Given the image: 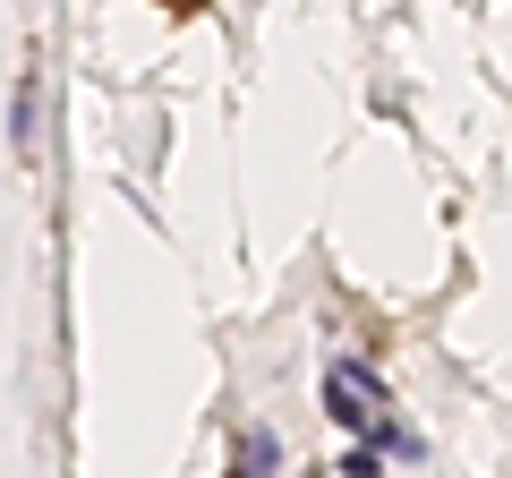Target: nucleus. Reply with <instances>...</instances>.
I'll return each instance as SVG.
<instances>
[{"label":"nucleus","instance_id":"nucleus-3","mask_svg":"<svg viewBox=\"0 0 512 478\" xmlns=\"http://www.w3.org/2000/svg\"><path fill=\"white\" fill-rule=\"evenodd\" d=\"M9 146L35 154V69L18 77V94H9Z\"/></svg>","mask_w":512,"mask_h":478},{"label":"nucleus","instance_id":"nucleus-2","mask_svg":"<svg viewBox=\"0 0 512 478\" xmlns=\"http://www.w3.org/2000/svg\"><path fill=\"white\" fill-rule=\"evenodd\" d=\"M282 470V444L265 436V427H248V436L231 444V478H274Z\"/></svg>","mask_w":512,"mask_h":478},{"label":"nucleus","instance_id":"nucleus-1","mask_svg":"<svg viewBox=\"0 0 512 478\" xmlns=\"http://www.w3.org/2000/svg\"><path fill=\"white\" fill-rule=\"evenodd\" d=\"M325 410H333L359 444H376V453H384V444L410 453V436L393 427V393H384V376L367 368V359H333V368H325Z\"/></svg>","mask_w":512,"mask_h":478}]
</instances>
